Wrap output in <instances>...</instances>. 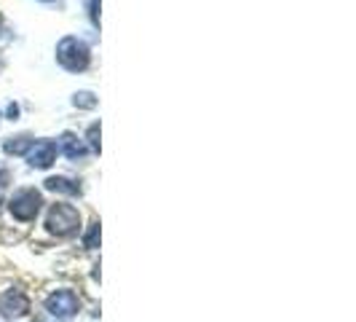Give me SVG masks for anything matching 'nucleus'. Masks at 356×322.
Segmentation results:
<instances>
[{"mask_svg":"<svg viewBox=\"0 0 356 322\" xmlns=\"http://www.w3.org/2000/svg\"><path fill=\"white\" fill-rule=\"evenodd\" d=\"M0 27H3V14H0Z\"/></svg>","mask_w":356,"mask_h":322,"instance_id":"nucleus-16","label":"nucleus"},{"mask_svg":"<svg viewBox=\"0 0 356 322\" xmlns=\"http://www.w3.org/2000/svg\"><path fill=\"white\" fill-rule=\"evenodd\" d=\"M73 105H75V108H83V110H91V108H97V97H94L91 92H78V94L73 97Z\"/></svg>","mask_w":356,"mask_h":322,"instance_id":"nucleus-10","label":"nucleus"},{"mask_svg":"<svg viewBox=\"0 0 356 322\" xmlns=\"http://www.w3.org/2000/svg\"><path fill=\"white\" fill-rule=\"evenodd\" d=\"M57 62H60L64 70H70V73H83V70L89 67V62H91L89 46H86L83 40L67 35V38H62L60 46H57Z\"/></svg>","mask_w":356,"mask_h":322,"instance_id":"nucleus-1","label":"nucleus"},{"mask_svg":"<svg viewBox=\"0 0 356 322\" xmlns=\"http://www.w3.org/2000/svg\"><path fill=\"white\" fill-rule=\"evenodd\" d=\"M46 191H54V194H67V196H80V183L70 180V178H48L43 183Z\"/></svg>","mask_w":356,"mask_h":322,"instance_id":"nucleus-8","label":"nucleus"},{"mask_svg":"<svg viewBox=\"0 0 356 322\" xmlns=\"http://www.w3.org/2000/svg\"><path fill=\"white\" fill-rule=\"evenodd\" d=\"M8 116H11V119H17V116H19V108H17V105H14V102H11V105H8Z\"/></svg>","mask_w":356,"mask_h":322,"instance_id":"nucleus-14","label":"nucleus"},{"mask_svg":"<svg viewBox=\"0 0 356 322\" xmlns=\"http://www.w3.org/2000/svg\"><path fill=\"white\" fill-rule=\"evenodd\" d=\"M33 137L30 135H21V137H11V140L3 142V151L8 153V156H27V151L33 148Z\"/></svg>","mask_w":356,"mask_h":322,"instance_id":"nucleus-9","label":"nucleus"},{"mask_svg":"<svg viewBox=\"0 0 356 322\" xmlns=\"http://www.w3.org/2000/svg\"><path fill=\"white\" fill-rule=\"evenodd\" d=\"M30 312V298L21 290H6L0 296V314L8 320H19Z\"/></svg>","mask_w":356,"mask_h":322,"instance_id":"nucleus-5","label":"nucleus"},{"mask_svg":"<svg viewBox=\"0 0 356 322\" xmlns=\"http://www.w3.org/2000/svg\"><path fill=\"white\" fill-rule=\"evenodd\" d=\"M46 309H48L54 317L64 320V317H73V314L78 312L80 301L73 290H57V293H51V296L46 298Z\"/></svg>","mask_w":356,"mask_h":322,"instance_id":"nucleus-4","label":"nucleus"},{"mask_svg":"<svg viewBox=\"0 0 356 322\" xmlns=\"http://www.w3.org/2000/svg\"><path fill=\"white\" fill-rule=\"evenodd\" d=\"M27 161L35 169H48L57 161V142L54 140H38L33 142V148L27 151Z\"/></svg>","mask_w":356,"mask_h":322,"instance_id":"nucleus-6","label":"nucleus"},{"mask_svg":"<svg viewBox=\"0 0 356 322\" xmlns=\"http://www.w3.org/2000/svg\"><path fill=\"white\" fill-rule=\"evenodd\" d=\"M86 140H89V145H91V151H97V153H99V121L89 126V132H86Z\"/></svg>","mask_w":356,"mask_h":322,"instance_id":"nucleus-12","label":"nucleus"},{"mask_svg":"<svg viewBox=\"0 0 356 322\" xmlns=\"http://www.w3.org/2000/svg\"><path fill=\"white\" fill-rule=\"evenodd\" d=\"M83 244H86L89 250L99 247V221L91 223V228H89V231H86V237H83Z\"/></svg>","mask_w":356,"mask_h":322,"instance_id":"nucleus-11","label":"nucleus"},{"mask_svg":"<svg viewBox=\"0 0 356 322\" xmlns=\"http://www.w3.org/2000/svg\"><path fill=\"white\" fill-rule=\"evenodd\" d=\"M40 204H43V196H40L35 188H21L17 191L11 201H8V210H11V215L21 223H30L35 221V215L40 212Z\"/></svg>","mask_w":356,"mask_h":322,"instance_id":"nucleus-3","label":"nucleus"},{"mask_svg":"<svg viewBox=\"0 0 356 322\" xmlns=\"http://www.w3.org/2000/svg\"><path fill=\"white\" fill-rule=\"evenodd\" d=\"M80 226V212L73 204H54L46 215V228L54 237H73Z\"/></svg>","mask_w":356,"mask_h":322,"instance_id":"nucleus-2","label":"nucleus"},{"mask_svg":"<svg viewBox=\"0 0 356 322\" xmlns=\"http://www.w3.org/2000/svg\"><path fill=\"white\" fill-rule=\"evenodd\" d=\"M89 17L94 24H99V0H89Z\"/></svg>","mask_w":356,"mask_h":322,"instance_id":"nucleus-13","label":"nucleus"},{"mask_svg":"<svg viewBox=\"0 0 356 322\" xmlns=\"http://www.w3.org/2000/svg\"><path fill=\"white\" fill-rule=\"evenodd\" d=\"M40 3H54V0H40Z\"/></svg>","mask_w":356,"mask_h":322,"instance_id":"nucleus-15","label":"nucleus"},{"mask_svg":"<svg viewBox=\"0 0 356 322\" xmlns=\"http://www.w3.org/2000/svg\"><path fill=\"white\" fill-rule=\"evenodd\" d=\"M60 148H62V153H64L67 159H73V161L83 159V156H86V151H89V148H86V145H83V142H80L73 132H64V135H62Z\"/></svg>","mask_w":356,"mask_h":322,"instance_id":"nucleus-7","label":"nucleus"}]
</instances>
